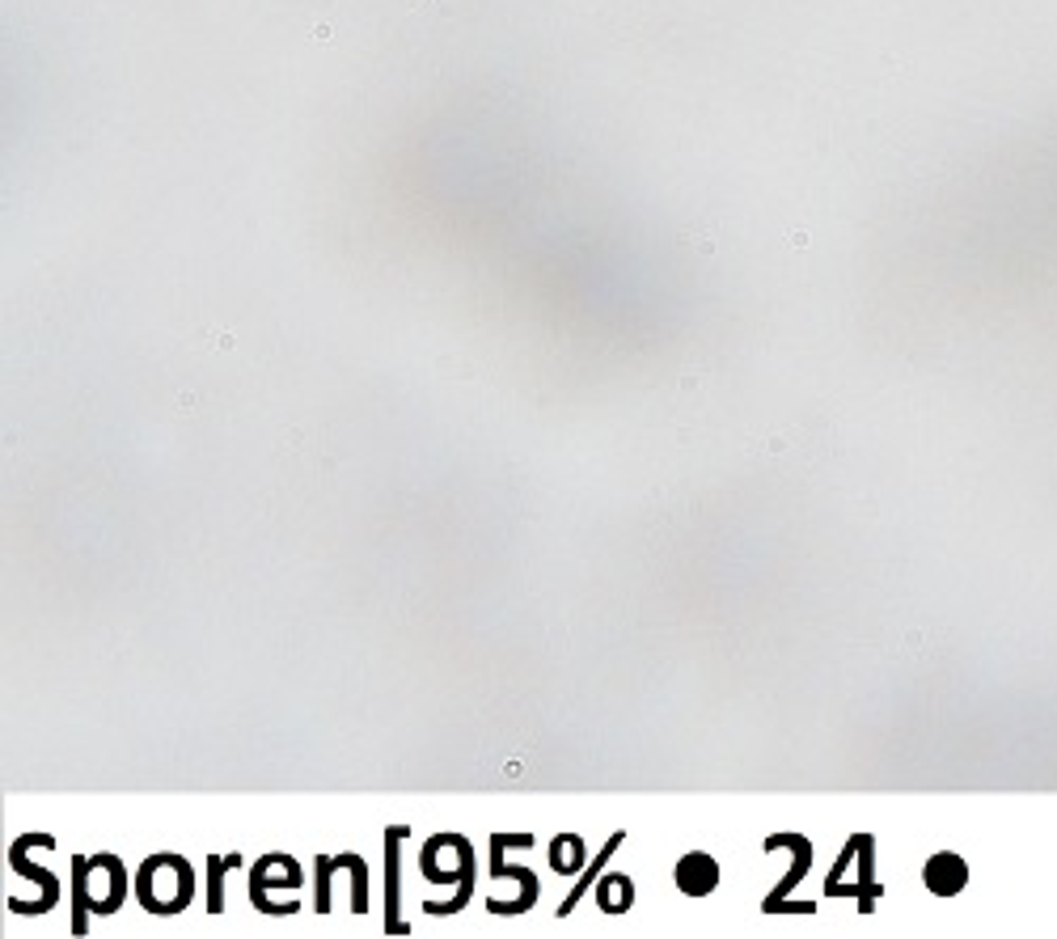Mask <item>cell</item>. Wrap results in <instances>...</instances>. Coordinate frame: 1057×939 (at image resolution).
<instances>
[{
  "label": "cell",
  "mask_w": 1057,
  "mask_h": 939,
  "mask_svg": "<svg viewBox=\"0 0 1057 939\" xmlns=\"http://www.w3.org/2000/svg\"><path fill=\"white\" fill-rule=\"evenodd\" d=\"M677 885H681V893H690V898H706V893L719 885V863L710 860V855H703V851L685 855V860L677 863Z\"/></svg>",
  "instance_id": "cell-1"
},
{
  "label": "cell",
  "mask_w": 1057,
  "mask_h": 939,
  "mask_svg": "<svg viewBox=\"0 0 1057 939\" xmlns=\"http://www.w3.org/2000/svg\"><path fill=\"white\" fill-rule=\"evenodd\" d=\"M927 885H931V893H940V898H952V893H960L965 889V880H969V867H965V860L960 855H952V851H943V855H935V860L927 863Z\"/></svg>",
  "instance_id": "cell-2"
},
{
  "label": "cell",
  "mask_w": 1057,
  "mask_h": 939,
  "mask_svg": "<svg viewBox=\"0 0 1057 939\" xmlns=\"http://www.w3.org/2000/svg\"><path fill=\"white\" fill-rule=\"evenodd\" d=\"M550 863H554L558 872H571V867L580 863V838H563V842H554V851H550Z\"/></svg>",
  "instance_id": "cell-3"
}]
</instances>
